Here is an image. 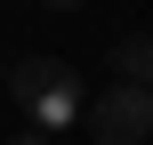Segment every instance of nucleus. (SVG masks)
Here are the masks:
<instances>
[{"label":"nucleus","instance_id":"1","mask_svg":"<svg viewBox=\"0 0 153 145\" xmlns=\"http://www.w3.org/2000/svg\"><path fill=\"white\" fill-rule=\"evenodd\" d=\"M0 81H8V97L24 105V121L48 137V129H73L81 113H89V89H81V65H65V57H16V65H0Z\"/></svg>","mask_w":153,"mask_h":145},{"label":"nucleus","instance_id":"2","mask_svg":"<svg viewBox=\"0 0 153 145\" xmlns=\"http://www.w3.org/2000/svg\"><path fill=\"white\" fill-rule=\"evenodd\" d=\"M81 121H89V145H145V137H153V97L129 89V81H113Z\"/></svg>","mask_w":153,"mask_h":145},{"label":"nucleus","instance_id":"3","mask_svg":"<svg viewBox=\"0 0 153 145\" xmlns=\"http://www.w3.org/2000/svg\"><path fill=\"white\" fill-rule=\"evenodd\" d=\"M105 65H113V81H129V89L153 97V32H121V40L105 48Z\"/></svg>","mask_w":153,"mask_h":145},{"label":"nucleus","instance_id":"4","mask_svg":"<svg viewBox=\"0 0 153 145\" xmlns=\"http://www.w3.org/2000/svg\"><path fill=\"white\" fill-rule=\"evenodd\" d=\"M8 145H56V137H40V129H16V137H8Z\"/></svg>","mask_w":153,"mask_h":145},{"label":"nucleus","instance_id":"5","mask_svg":"<svg viewBox=\"0 0 153 145\" xmlns=\"http://www.w3.org/2000/svg\"><path fill=\"white\" fill-rule=\"evenodd\" d=\"M40 8H81V0H40Z\"/></svg>","mask_w":153,"mask_h":145}]
</instances>
